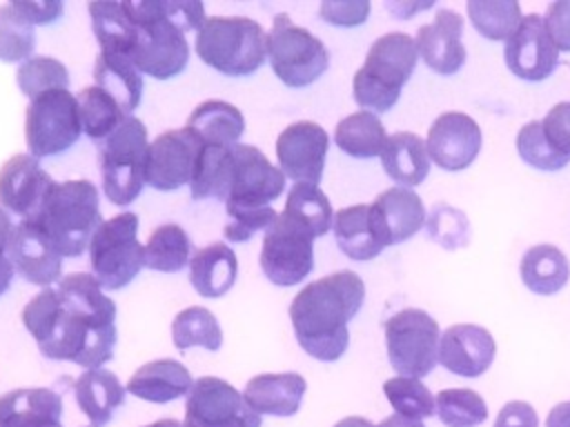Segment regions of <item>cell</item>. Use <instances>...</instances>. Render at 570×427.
<instances>
[{"instance_id": "4", "label": "cell", "mask_w": 570, "mask_h": 427, "mask_svg": "<svg viewBox=\"0 0 570 427\" xmlns=\"http://www.w3.org/2000/svg\"><path fill=\"white\" fill-rule=\"evenodd\" d=\"M419 60L416 42L403 31H392L372 42L365 62L352 78V96L372 113L390 111Z\"/></svg>"}, {"instance_id": "52", "label": "cell", "mask_w": 570, "mask_h": 427, "mask_svg": "<svg viewBox=\"0 0 570 427\" xmlns=\"http://www.w3.org/2000/svg\"><path fill=\"white\" fill-rule=\"evenodd\" d=\"M13 9L27 18V22L36 24H53L62 13H65V4L56 2V0H45V2H33V0H16L11 2Z\"/></svg>"}, {"instance_id": "42", "label": "cell", "mask_w": 570, "mask_h": 427, "mask_svg": "<svg viewBox=\"0 0 570 427\" xmlns=\"http://www.w3.org/2000/svg\"><path fill=\"white\" fill-rule=\"evenodd\" d=\"M434 403L436 416L445 427H476L488 418V405L474 389H443Z\"/></svg>"}, {"instance_id": "53", "label": "cell", "mask_w": 570, "mask_h": 427, "mask_svg": "<svg viewBox=\"0 0 570 427\" xmlns=\"http://www.w3.org/2000/svg\"><path fill=\"white\" fill-rule=\"evenodd\" d=\"M494 427H539L537 411L525 400H510L499 409Z\"/></svg>"}, {"instance_id": "22", "label": "cell", "mask_w": 570, "mask_h": 427, "mask_svg": "<svg viewBox=\"0 0 570 427\" xmlns=\"http://www.w3.org/2000/svg\"><path fill=\"white\" fill-rule=\"evenodd\" d=\"M463 18L452 9H439L434 20L419 27L416 51L423 62L443 76L456 73L465 62V47L461 42Z\"/></svg>"}, {"instance_id": "46", "label": "cell", "mask_w": 570, "mask_h": 427, "mask_svg": "<svg viewBox=\"0 0 570 427\" xmlns=\"http://www.w3.org/2000/svg\"><path fill=\"white\" fill-rule=\"evenodd\" d=\"M517 151L523 162H528L534 169L541 171H559L563 169L570 160L559 156L546 140L541 120H530L525 122L519 133H517Z\"/></svg>"}, {"instance_id": "54", "label": "cell", "mask_w": 570, "mask_h": 427, "mask_svg": "<svg viewBox=\"0 0 570 427\" xmlns=\"http://www.w3.org/2000/svg\"><path fill=\"white\" fill-rule=\"evenodd\" d=\"M546 427H570V400H563L550 409Z\"/></svg>"}, {"instance_id": "57", "label": "cell", "mask_w": 570, "mask_h": 427, "mask_svg": "<svg viewBox=\"0 0 570 427\" xmlns=\"http://www.w3.org/2000/svg\"><path fill=\"white\" fill-rule=\"evenodd\" d=\"M334 427H376V425H372L367 418H363V416H347V418H341Z\"/></svg>"}, {"instance_id": "11", "label": "cell", "mask_w": 570, "mask_h": 427, "mask_svg": "<svg viewBox=\"0 0 570 427\" xmlns=\"http://www.w3.org/2000/svg\"><path fill=\"white\" fill-rule=\"evenodd\" d=\"M387 360L392 369L407 378L428 376L439 363V322L423 309L405 307L383 325Z\"/></svg>"}, {"instance_id": "18", "label": "cell", "mask_w": 570, "mask_h": 427, "mask_svg": "<svg viewBox=\"0 0 570 427\" xmlns=\"http://www.w3.org/2000/svg\"><path fill=\"white\" fill-rule=\"evenodd\" d=\"M56 180L31 153H16L0 167V207L31 220L38 216Z\"/></svg>"}, {"instance_id": "24", "label": "cell", "mask_w": 570, "mask_h": 427, "mask_svg": "<svg viewBox=\"0 0 570 427\" xmlns=\"http://www.w3.org/2000/svg\"><path fill=\"white\" fill-rule=\"evenodd\" d=\"M0 427H62V398L49 387H20L0 396Z\"/></svg>"}, {"instance_id": "10", "label": "cell", "mask_w": 570, "mask_h": 427, "mask_svg": "<svg viewBox=\"0 0 570 427\" xmlns=\"http://www.w3.org/2000/svg\"><path fill=\"white\" fill-rule=\"evenodd\" d=\"M82 133L78 98L69 89H49L29 100L24 111V140L33 158L67 151Z\"/></svg>"}, {"instance_id": "17", "label": "cell", "mask_w": 570, "mask_h": 427, "mask_svg": "<svg viewBox=\"0 0 570 427\" xmlns=\"http://www.w3.org/2000/svg\"><path fill=\"white\" fill-rule=\"evenodd\" d=\"M508 69L528 82L546 80L559 64V49L548 36L543 16L528 13L503 44Z\"/></svg>"}, {"instance_id": "34", "label": "cell", "mask_w": 570, "mask_h": 427, "mask_svg": "<svg viewBox=\"0 0 570 427\" xmlns=\"http://www.w3.org/2000/svg\"><path fill=\"white\" fill-rule=\"evenodd\" d=\"M523 285L541 296L557 294L570 278V265L566 254L554 245H534L530 247L519 265Z\"/></svg>"}, {"instance_id": "14", "label": "cell", "mask_w": 570, "mask_h": 427, "mask_svg": "<svg viewBox=\"0 0 570 427\" xmlns=\"http://www.w3.org/2000/svg\"><path fill=\"white\" fill-rule=\"evenodd\" d=\"M283 189L285 173L281 167L272 165L261 149L243 142L234 147V173L225 209L272 207V200H276Z\"/></svg>"}, {"instance_id": "37", "label": "cell", "mask_w": 570, "mask_h": 427, "mask_svg": "<svg viewBox=\"0 0 570 427\" xmlns=\"http://www.w3.org/2000/svg\"><path fill=\"white\" fill-rule=\"evenodd\" d=\"M76 98H78L82 131L96 145H102L129 118L122 111V107L107 91H102L96 85L80 89V93Z\"/></svg>"}, {"instance_id": "23", "label": "cell", "mask_w": 570, "mask_h": 427, "mask_svg": "<svg viewBox=\"0 0 570 427\" xmlns=\"http://www.w3.org/2000/svg\"><path fill=\"white\" fill-rule=\"evenodd\" d=\"M383 245H399L425 225V207L419 193L407 187H390L370 205Z\"/></svg>"}, {"instance_id": "51", "label": "cell", "mask_w": 570, "mask_h": 427, "mask_svg": "<svg viewBox=\"0 0 570 427\" xmlns=\"http://www.w3.org/2000/svg\"><path fill=\"white\" fill-rule=\"evenodd\" d=\"M13 234H16V225L9 216V211H4L0 207V296L11 287V280L16 274L13 262H11Z\"/></svg>"}, {"instance_id": "49", "label": "cell", "mask_w": 570, "mask_h": 427, "mask_svg": "<svg viewBox=\"0 0 570 427\" xmlns=\"http://www.w3.org/2000/svg\"><path fill=\"white\" fill-rule=\"evenodd\" d=\"M370 2L367 0H343L334 2L327 0L318 7V16L336 27H358L367 20L370 16Z\"/></svg>"}, {"instance_id": "33", "label": "cell", "mask_w": 570, "mask_h": 427, "mask_svg": "<svg viewBox=\"0 0 570 427\" xmlns=\"http://www.w3.org/2000/svg\"><path fill=\"white\" fill-rule=\"evenodd\" d=\"M87 9H89L91 29H94L100 51L129 56L134 60L138 31H136L129 13L125 11L122 2L98 0V2H89Z\"/></svg>"}, {"instance_id": "40", "label": "cell", "mask_w": 570, "mask_h": 427, "mask_svg": "<svg viewBox=\"0 0 570 427\" xmlns=\"http://www.w3.org/2000/svg\"><path fill=\"white\" fill-rule=\"evenodd\" d=\"M171 340L180 351L189 347H205L209 351H218L223 345V331L216 316L207 307L191 305L176 314L171 322Z\"/></svg>"}, {"instance_id": "3", "label": "cell", "mask_w": 570, "mask_h": 427, "mask_svg": "<svg viewBox=\"0 0 570 427\" xmlns=\"http://www.w3.org/2000/svg\"><path fill=\"white\" fill-rule=\"evenodd\" d=\"M31 220L62 258H76L89 249L96 229L102 225L98 187L85 178L56 182Z\"/></svg>"}, {"instance_id": "30", "label": "cell", "mask_w": 570, "mask_h": 427, "mask_svg": "<svg viewBox=\"0 0 570 427\" xmlns=\"http://www.w3.org/2000/svg\"><path fill=\"white\" fill-rule=\"evenodd\" d=\"M430 156L425 140L414 131H396L387 136V142L381 151L383 171L399 182V187H416L430 173Z\"/></svg>"}, {"instance_id": "8", "label": "cell", "mask_w": 570, "mask_h": 427, "mask_svg": "<svg viewBox=\"0 0 570 427\" xmlns=\"http://www.w3.org/2000/svg\"><path fill=\"white\" fill-rule=\"evenodd\" d=\"M138 216L131 211L116 214L102 220L89 242L91 274L107 291L127 287L145 267V245L138 240Z\"/></svg>"}, {"instance_id": "6", "label": "cell", "mask_w": 570, "mask_h": 427, "mask_svg": "<svg viewBox=\"0 0 570 427\" xmlns=\"http://www.w3.org/2000/svg\"><path fill=\"white\" fill-rule=\"evenodd\" d=\"M122 7L138 31L136 69L156 80L178 76L189 62V44L185 33L167 18L165 0H125Z\"/></svg>"}, {"instance_id": "15", "label": "cell", "mask_w": 570, "mask_h": 427, "mask_svg": "<svg viewBox=\"0 0 570 427\" xmlns=\"http://www.w3.org/2000/svg\"><path fill=\"white\" fill-rule=\"evenodd\" d=\"M203 145L185 129H169L149 142L145 182L158 191H176L191 182Z\"/></svg>"}, {"instance_id": "28", "label": "cell", "mask_w": 570, "mask_h": 427, "mask_svg": "<svg viewBox=\"0 0 570 427\" xmlns=\"http://www.w3.org/2000/svg\"><path fill=\"white\" fill-rule=\"evenodd\" d=\"M127 389L118 380V376L105 367L85 369L73 380V396L80 411L91 420V425H107L116 409L122 407Z\"/></svg>"}, {"instance_id": "58", "label": "cell", "mask_w": 570, "mask_h": 427, "mask_svg": "<svg viewBox=\"0 0 570 427\" xmlns=\"http://www.w3.org/2000/svg\"><path fill=\"white\" fill-rule=\"evenodd\" d=\"M142 427H187L185 423L176 420V418H163V420H156L151 425H142Z\"/></svg>"}, {"instance_id": "39", "label": "cell", "mask_w": 570, "mask_h": 427, "mask_svg": "<svg viewBox=\"0 0 570 427\" xmlns=\"http://www.w3.org/2000/svg\"><path fill=\"white\" fill-rule=\"evenodd\" d=\"M283 214L301 227H305L314 238L325 236L334 222L330 198L321 191L318 185L309 182H294V187L287 193Z\"/></svg>"}, {"instance_id": "29", "label": "cell", "mask_w": 570, "mask_h": 427, "mask_svg": "<svg viewBox=\"0 0 570 427\" xmlns=\"http://www.w3.org/2000/svg\"><path fill=\"white\" fill-rule=\"evenodd\" d=\"M238 278V258L225 242H212L194 251L189 260V282L203 298L225 296Z\"/></svg>"}, {"instance_id": "12", "label": "cell", "mask_w": 570, "mask_h": 427, "mask_svg": "<svg viewBox=\"0 0 570 427\" xmlns=\"http://www.w3.org/2000/svg\"><path fill=\"white\" fill-rule=\"evenodd\" d=\"M261 269L276 287H294L314 269V236L283 211L263 234Z\"/></svg>"}, {"instance_id": "47", "label": "cell", "mask_w": 570, "mask_h": 427, "mask_svg": "<svg viewBox=\"0 0 570 427\" xmlns=\"http://www.w3.org/2000/svg\"><path fill=\"white\" fill-rule=\"evenodd\" d=\"M227 211V225H225V238L229 242H247L258 231H267L272 222L278 218V211L274 207H261V209H225Z\"/></svg>"}, {"instance_id": "35", "label": "cell", "mask_w": 570, "mask_h": 427, "mask_svg": "<svg viewBox=\"0 0 570 427\" xmlns=\"http://www.w3.org/2000/svg\"><path fill=\"white\" fill-rule=\"evenodd\" d=\"M334 142L343 153L352 158H374L381 156L387 142V131L376 113L361 109L338 120L334 129Z\"/></svg>"}, {"instance_id": "27", "label": "cell", "mask_w": 570, "mask_h": 427, "mask_svg": "<svg viewBox=\"0 0 570 427\" xmlns=\"http://www.w3.org/2000/svg\"><path fill=\"white\" fill-rule=\"evenodd\" d=\"M185 129L203 147L232 149L240 142V136L245 133V116L232 102L205 100L198 107H194Z\"/></svg>"}, {"instance_id": "48", "label": "cell", "mask_w": 570, "mask_h": 427, "mask_svg": "<svg viewBox=\"0 0 570 427\" xmlns=\"http://www.w3.org/2000/svg\"><path fill=\"white\" fill-rule=\"evenodd\" d=\"M548 145L563 158L570 160V100L557 102L541 120Z\"/></svg>"}, {"instance_id": "21", "label": "cell", "mask_w": 570, "mask_h": 427, "mask_svg": "<svg viewBox=\"0 0 570 427\" xmlns=\"http://www.w3.org/2000/svg\"><path fill=\"white\" fill-rule=\"evenodd\" d=\"M11 262L27 282L42 289L62 278V256L33 220H20L16 225Z\"/></svg>"}, {"instance_id": "32", "label": "cell", "mask_w": 570, "mask_h": 427, "mask_svg": "<svg viewBox=\"0 0 570 427\" xmlns=\"http://www.w3.org/2000/svg\"><path fill=\"white\" fill-rule=\"evenodd\" d=\"M96 87L107 91L127 116L140 105L142 98V73L136 69L129 56L98 51L94 62Z\"/></svg>"}, {"instance_id": "2", "label": "cell", "mask_w": 570, "mask_h": 427, "mask_svg": "<svg viewBox=\"0 0 570 427\" xmlns=\"http://www.w3.org/2000/svg\"><path fill=\"white\" fill-rule=\"evenodd\" d=\"M365 300V285L358 274L343 269L305 285L289 302L294 336L305 354L316 360H338L347 345V322Z\"/></svg>"}, {"instance_id": "16", "label": "cell", "mask_w": 570, "mask_h": 427, "mask_svg": "<svg viewBox=\"0 0 570 427\" xmlns=\"http://www.w3.org/2000/svg\"><path fill=\"white\" fill-rule=\"evenodd\" d=\"M330 147L327 131L314 120H296L276 138V160L285 178L318 185Z\"/></svg>"}, {"instance_id": "26", "label": "cell", "mask_w": 570, "mask_h": 427, "mask_svg": "<svg viewBox=\"0 0 570 427\" xmlns=\"http://www.w3.org/2000/svg\"><path fill=\"white\" fill-rule=\"evenodd\" d=\"M307 383L296 371L258 374L245 385V400L256 414L269 416H294L301 407Z\"/></svg>"}, {"instance_id": "20", "label": "cell", "mask_w": 570, "mask_h": 427, "mask_svg": "<svg viewBox=\"0 0 570 427\" xmlns=\"http://www.w3.org/2000/svg\"><path fill=\"white\" fill-rule=\"evenodd\" d=\"M494 354L497 342L492 334L472 322L448 327L439 340V363L454 376H481L492 365Z\"/></svg>"}, {"instance_id": "25", "label": "cell", "mask_w": 570, "mask_h": 427, "mask_svg": "<svg viewBox=\"0 0 570 427\" xmlns=\"http://www.w3.org/2000/svg\"><path fill=\"white\" fill-rule=\"evenodd\" d=\"M194 378L189 369L174 358H158L140 365L127 380L125 389L147 403H169L191 391Z\"/></svg>"}, {"instance_id": "5", "label": "cell", "mask_w": 570, "mask_h": 427, "mask_svg": "<svg viewBox=\"0 0 570 427\" xmlns=\"http://www.w3.org/2000/svg\"><path fill=\"white\" fill-rule=\"evenodd\" d=\"M194 49L223 76H252L267 60V31L247 16H209L196 31Z\"/></svg>"}, {"instance_id": "55", "label": "cell", "mask_w": 570, "mask_h": 427, "mask_svg": "<svg viewBox=\"0 0 570 427\" xmlns=\"http://www.w3.org/2000/svg\"><path fill=\"white\" fill-rule=\"evenodd\" d=\"M376 427H425V425L421 420H414V418H407L401 414H392V416L383 418Z\"/></svg>"}, {"instance_id": "50", "label": "cell", "mask_w": 570, "mask_h": 427, "mask_svg": "<svg viewBox=\"0 0 570 427\" xmlns=\"http://www.w3.org/2000/svg\"><path fill=\"white\" fill-rule=\"evenodd\" d=\"M543 24L557 49L570 51V0H557L548 4Z\"/></svg>"}, {"instance_id": "38", "label": "cell", "mask_w": 570, "mask_h": 427, "mask_svg": "<svg viewBox=\"0 0 570 427\" xmlns=\"http://www.w3.org/2000/svg\"><path fill=\"white\" fill-rule=\"evenodd\" d=\"M191 249V240L180 225H160L149 234V240L145 245V267L163 274L180 271L189 265L194 256Z\"/></svg>"}, {"instance_id": "41", "label": "cell", "mask_w": 570, "mask_h": 427, "mask_svg": "<svg viewBox=\"0 0 570 427\" xmlns=\"http://www.w3.org/2000/svg\"><path fill=\"white\" fill-rule=\"evenodd\" d=\"M468 18L488 40H508L523 16L514 0H470Z\"/></svg>"}, {"instance_id": "59", "label": "cell", "mask_w": 570, "mask_h": 427, "mask_svg": "<svg viewBox=\"0 0 570 427\" xmlns=\"http://www.w3.org/2000/svg\"><path fill=\"white\" fill-rule=\"evenodd\" d=\"M87 427H96V425H87Z\"/></svg>"}, {"instance_id": "45", "label": "cell", "mask_w": 570, "mask_h": 427, "mask_svg": "<svg viewBox=\"0 0 570 427\" xmlns=\"http://www.w3.org/2000/svg\"><path fill=\"white\" fill-rule=\"evenodd\" d=\"M36 49L33 24L22 18L13 4H0V60L24 62Z\"/></svg>"}, {"instance_id": "19", "label": "cell", "mask_w": 570, "mask_h": 427, "mask_svg": "<svg viewBox=\"0 0 570 427\" xmlns=\"http://www.w3.org/2000/svg\"><path fill=\"white\" fill-rule=\"evenodd\" d=\"M481 127L463 111H445L436 116L428 131V156L445 171H461L472 165L481 151Z\"/></svg>"}, {"instance_id": "9", "label": "cell", "mask_w": 570, "mask_h": 427, "mask_svg": "<svg viewBox=\"0 0 570 427\" xmlns=\"http://www.w3.org/2000/svg\"><path fill=\"white\" fill-rule=\"evenodd\" d=\"M267 60L283 85L301 89L327 71L330 51L312 31L294 24L287 13H276L267 31Z\"/></svg>"}, {"instance_id": "31", "label": "cell", "mask_w": 570, "mask_h": 427, "mask_svg": "<svg viewBox=\"0 0 570 427\" xmlns=\"http://www.w3.org/2000/svg\"><path fill=\"white\" fill-rule=\"evenodd\" d=\"M332 231L338 249L352 260H372L385 249L370 205H350L338 209L334 214Z\"/></svg>"}, {"instance_id": "36", "label": "cell", "mask_w": 570, "mask_h": 427, "mask_svg": "<svg viewBox=\"0 0 570 427\" xmlns=\"http://www.w3.org/2000/svg\"><path fill=\"white\" fill-rule=\"evenodd\" d=\"M232 173H234V147H203L189 191L194 200H205V198H216L220 202L227 200L229 185H232Z\"/></svg>"}, {"instance_id": "13", "label": "cell", "mask_w": 570, "mask_h": 427, "mask_svg": "<svg viewBox=\"0 0 570 427\" xmlns=\"http://www.w3.org/2000/svg\"><path fill=\"white\" fill-rule=\"evenodd\" d=\"M261 414H256L245 396L227 380L216 376L194 380L185 400L187 427H261Z\"/></svg>"}, {"instance_id": "44", "label": "cell", "mask_w": 570, "mask_h": 427, "mask_svg": "<svg viewBox=\"0 0 570 427\" xmlns=\"http://www.w3.org/2000/svg\"><path fill=\"white\" fill-rule=\"evenodd\" d=\"M383 391L392 409L396 414L421 420L430 418L436 414V403L430 389L419 380V378H407V376H394L383 383Z\"/></svg>"}, {"instance_id": "1", "label": "cell", "mask_w": 570, "mask_h": 427, "mask_svg": "<svg viewBox=\"0 0 570 427\" xmlns=\"http://www.w3.org/2000/svg\"><path fill=\"white\" fill-rule=\"evenodd\" d=\"M116 316V302L102 291L96 276L73 271L24 305L22 325L45 358L94 369L114 358Z\"/></svg>"}, {"instance_id": "7", "label": "cell", "mask_w": 570, "mask_h": 427, "mask_svg": "<svg viewBox=\"0 0 570 427\" xmlns=\"http://www.w3.org/2000/svg\"><path fill=\"white\" fill-rule=\"evenodd\" d=\"M149 140L140 118L129 116L102 145H98V162L102 176V193L118 207L131 205L145 182Z\"/></svg>"}, {"instance_id": "56", "label": "cell", "mask_w": 570, "mask_h": 427, "mask_svg": "<svg viewBox=\"0 0 570 427\" xmlns=\"http://www.w3.org/2000/svg\"><path fill=\"white\" fill-rule=\"evenodd\" d=\"M432 4H434L432 0L421 2V4H394V2H387V9H390V11H396L401 18H407V16H412L414 11L425 9V7H432Z\"/></svg>"}, {"instance_id": "43", "label": "cell", "mask_w": 570, "mask_h": 427, "mask_svg": "<svg viewBox=\"0 0 570 427\" xmlns=\"http://www.w3.org/2000/svg\"><path fill=\"white\" fill-rule=\"evenodd\" d=\"M16 82L22 96L29 100L49 89H69V71L67 67L51 56H31L16 71Z\"/></svg>"}]
</instances>
